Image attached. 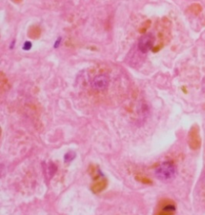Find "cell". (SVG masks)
I'll list each match as a JSON object with an SVG mask.
<instances>
[{"label": "cell", "instance_id": "obj_2", "mask_svg": "<svg viewBox=\"0 0 205 215\" xmlns=\"http://www.w3.org/2000/svg\"><path fill=\"white\" fill-rule=\"evenodd\" d=\"M108 85H109V78L107 75L104 74L96 76L91 83V86L93 90L97 92L105 91L108 88Z\"/></svg>", "mask_w": 205, "mask_h": 215}, {"label": "cell", "instance_id": "obj_5", "mask_svg": "<svg viewBox=\"0 0 205 215\" xmlns=\"http://www.w3.org/2000/svg\"><path fill=\"white\" fill-rule=\"evenodd\" d=\"M75 156H76V155H75V153H72V152H69V153H67L65 155V156H64V159H65V161L68 162V161H72Z\"/></svg>", "mask_w": 205, "mask_h": 215}, {"label": "cell", "instance_id": "obj_1", "mask_svg": "<svg viewBox=\"0 0 205 215\" xmlns=\"http://www.w3.org/2000/svg\"><path fill=\"white\" fill-rule=\"evenodd\" d=\"M155 174L160 181H170L176 177V168L172 162L165 161L156 169Z\"/></svg>", "mask_w": 205, "mask_h": 215}, {"label": "cell", "instance_id": "obj_3", "mask_svg": "<svg viewBox=\"0 0 205 215\" xmlns=\"http://www.w3.org/2000/svg\"><path fill=\"white\" fill-rule=\"evenodd\" d=\"M155 43V36L152 33H147V34L142 35V37L139 39L138 47L140 51L143 53H147L148 52L154 45Z\"/></svg>", "mask_w": 205, "mask_h": 215}, {"label": "cell", "instance_id": "obj_4", "mask_svg": "<svg viewBox=\"0 0 205 215\" xmlns=\"http://www.w3.org/2000/svg\"><path fill=\"white\" fill-rule=\"evenodd\" d=\"M202 10V7H201L200 4H199V3H193V4H192V5L190 6V8H189V11L195 15L200 14Z\"/></svg>", "mask_w": 205, "mask_h": 215}]
</instances>
